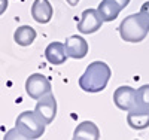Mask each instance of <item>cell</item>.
Masks as SVG:
<instances>
[{
    "label": "cell",
    "instance_id": "obj_19",
    "mask_svg": "<svg viewBox=\"0 0 149 140\" xmlns=\"http://www.w3.org/2000/svg\"><path fill=\"white\" fill-rule=\"evenodd\" d=\"M66 2H67L70 6H78V3L81 2V0H66Z\"/></svg>",
    "mask_w": 149,
    "mask_h": 140
},
{
    "label": "cell",
    "instance_id": "obj_5",
    "mask_svg": "<svg viewBox=\"0 0 149 140\" xmlns=\"http://www.w3.org/2000/svg\"><path fill=\"white\" fill-rule=\"evenodd\" d=\"M103 18L98 14L97 9H85L81 15V20L78 22V31L82 34H91L102 29Z\"/></svg>",
    "mask_w": 149,
    "mask_h": 140
},
{
    "label": "cell",
    "instance_id": "obj_9",
    "mask_svg": "<svg viewBox=\"0 0 149 140\" xmlns=\"http://www.w3.org/2000/svg\"><path fill=\"white\" fill-rule=\"evenodd\" d=\"M113 103L121 110H130L136 106V90L128 85L116 88L113 93Z\"/></svg>",
    "mask_w": 149,
    "mask_h": 140
},
{
    "label": "cell",
    "instance_id": "obj_2",
    "mask_svg": "<svg viewBox=\"0 0 149 140\" xmlns=\"http://www.w3.org/2000/svg\"><path fill=\"white\" fill-rule=\"evenodd\" d=\"M119 36L122 40L130 43H139L145 40L149 33V21L143 14H131L119 24Z\"/></svg>",
    "mask_w": 149,
    "mask_h": 140
},
{
    "label": "cell",
    "instance_id": "obj_6",
    "mask_svg": "<svg viewBox=\"0 0 149 140\" xmlns=\"http://www.w3.org/2000/svg\"><path fill=\"white\" fill-rule=\"evenodd\" d=\"M34 112L45 121L46 125L54 122V119L57 116V100H55L54 94L49 93V94H46L37 100Z\"/></svg>",
    "mask_w": 149,
    "mask_h": 140
},
{
    "label": "cell",
    "instance_id": "obj_16",
    "mask_svg": "<svg viewBox=\"0 0 149 140\" xmlns=\"http://www.w3.org/2000/svg\"><path fill=\"white\" fill-rule=\"evenodd\" d=\"M10 139H26V137H24V134L18 128H12L5 134V140H10Z\"/></svg>",
    "mask_w": 149,
    "mask_h": 140
},
{
    "label": "cell",
    "instance_id": "obj_18",
    "mask_svg": "<svg viewBox=\"0 0 149 140\" xmlns=\"http://www.w3.org/2000/svg\"><path fill=\"white\" fill-rule=\"evenodd\" d=\"M8 9V0H0V15H3Z\"/></svg>",
    "mask_w": 149,
    "mask_h": 140
},
{
    "label": "cell",
    "instance_id": "obj_7",
    "mask_svg": "<svg viewBox=\"0 0 149 140\" xmlns=\"http://www.w3.org/2000/svg\"><path fill=\"white\" fill-rule=\"evenodd\" d=\"M128 3H130V0H102L97 10L102 15L103 21L110 22V21H115L118 18L121 10L124 8H127Z\"/></svg>",
    "mask_w": 149,
    "mask_h": 140
},
{
    "label": "cell",
    "instance_id": "obj_14",
    "mask_svg": "<svg viewBox=\"0 0 149 140\" xmlns=\"http://www.w3.org/2000/svg\"><path fill=\"white\" fill-rule=\"evenodd\" d=\"M36 36H37V33L33 27H30V25H21L14 33V40L19 46H30L34 42Z\"/></svg>",
    "mask_w": 149,
    "mask_h": 140
},
{
    "label": "cell",
    "instance_id": "obj_17",
    "mask_svg": "<svg viewBox=\"0 0 149 140\" xmlns=\"http://www.w3.org/2000/svg\"><path fill=\"white\" fill-rule=\"evenodd\" d=\"M140 14H143V15L146 17V20L149 21V0L142 5V8H140Z\"/></svg>",
    "mask_w": 149,
    "mask_h": 140
},
{
    "label": "cell",
    "instance_id": "obj_13",
    "mask_svg": "<svg viewBox=\"0 0 149 140\" xmlns=\"http://www.w3.org/2000/svg\"><path fill=\"white\" fill-rule=\"evenodd\" d=\"M100 139V130L93 121L81 122L73 133V140H98Z\"/></svg>",
    "mask_w": 149,
    "mask_h": 140
},
{
    "label": "cell",
    "instance_id": "obj_4",
    "mask_svg": "<svg viewBox=\"0 0 149 140\" xmlns=\"http://www.w3.org/2000/svg\"><path fill=\"white\" fill-rule=\"evenodd\" d=\"M51 90H52L51 82L48 81L46 76H43L40 73L30 75L26 81V93L33 100H39L40 97L51 93Z\"/></svg>",
    "mask_w": 149,
    "mask_h": 140
},
{
    "label": "cell",
    "instance_id": "obj_10",
    "mask_svg": "<svg viewBox=\"0 0 149 140\" xmlns=\"http://www.w3.org/2000/svg\"><path fill=\"white\" fill-rule=\"evenodd\" d=\"M54 15L52 5L49 0H34L31 5V17L39 24H48Z\"/></svg>",
    "mask_w": 149,
    "mask_h": 140
},
{
    "label": "cell",
    "instance_id": "obj_1",
    "mask_svg": "<svg viewBox=\"0 0 149 140\" xmlns=\"http://www.w3.org/2000/svg\"><path fill=\"white\" fill-rule=\"evenodd\" d=\"M110 76L112 70L104 61H93L79 78V86L85 93H100L107 86Z\"/></svg>",
    "mask_w": 149,
    "mask_h": 140
},
{
    "label": "cell",
    "instance_id": "obj_11",
    "mask_svg": "<svg viewBox=\"0 0 149 140\" xmlns=\"http://www.w3.org/2000/svg\"><path fill=\"white\" fill-rule=\"evenodd\" d=\"M127 124L133 130H145L149 127V109L134 106L127 113Z\"/></svg>",
    "mask_w": 149,
    "mask_h": 140
},
{
    "label": "cell",
    "instance_id": "obj_12",
    "mask_svg": "<svg viewBox=\"0 0 149 140\" xmlns=\"http://www.w3.org/2000/svg\"><path fill=\"white\" fill-rule=\"evenodd\" d=\"M45 58L48 63L54 66L64 64L67 60V52L64 48V42H51L45 49Z\"/></svg>",
    "mask_w": 149,
    "mask_h": 140
},
{
    "label": "cell",
    "instance_id": "obj_3",
    "mask_svg": "<svg viewBox=\"0 0 149 140\" xmlns=\"http://www.w3.org/2000/svg\"><path fill=\"white\" fill-rule=\"evenodd\" d=\"M15 128H18L26 139H39L45 133L46 124L34 110H26L18 115Z\"/></svg>",
    "mask_w": 149,
    "mask_h": 140
},
{
    "label": "cell",
    "instance_id": "obj_15",
    "mask_svg": "<svg viewBox=\"0 0 149 140\" xmlns=\"http://www.w3.org/2000/svg\"><path fill=\"white\" fill-rule=\"evenodd\" d=\"M136 106L149 109V84L142 85L139 90H136Z\"/></svg>",
    "mask_w": 149,
    "mask_h": 140
},
{
    "label": "cell",
    "instance_id": "obj_8",
    "mask_svg": "<svg viewBox=\"0 0 149 140\" xmlns=\"http://www.w3.org/2000/svg\"><path fill=\"white\" fill-rule=\"evenodd\" d=\"M64 48H66L67 57L74 58V60L85 58L86 54H88V51H90L88 42H86L82 36H78V34L69 36L64 42Z\"/></svg>",
    "mask_w": 149,
    "mask_h": 140
}]
</instances>
